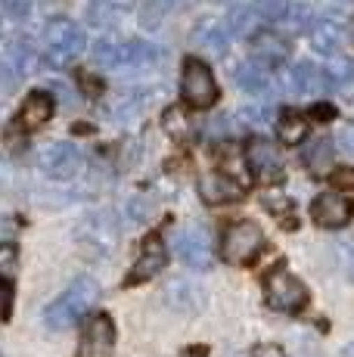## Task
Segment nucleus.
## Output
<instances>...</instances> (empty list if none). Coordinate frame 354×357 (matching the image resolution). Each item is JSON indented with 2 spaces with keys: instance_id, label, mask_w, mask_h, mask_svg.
Here are the masks:
<instances>
[{
  "instance_id": "obj_8",
  "label": "nucleus",
  "mask_w": 354,
  "mask_h": 357,
  "mask_svg": "<svg viewBox=\"0 0 354 357\" xmlns=\"http://www.w3.org/2000/svg\"><path fill=\"white\" fill-rule=\"evenodd\" d=\"M174 252L193 271H208L215 264V243L206 227H187L174 236Z\"/></svg>"
},
{
  "instance_id": "obj_23",
  "label": "nucleus",
  "mask_w": 354,
  "mask_h": 357,
  "mask_svg": "<svg viewBox=\"0 0 354 357\" xmlns=\"http://www.w3.org/2000/svg\"><path fill=\"white\" fill-rule=\"evenodd\" d=\"M193 40L206 53H215V56H224V50H227V31H224V25L212 22V19H206L202 25H196Z\"/></svg>"
},
{
  "instance_id": "obj_22",
  "label": "nucleus",
  "mask_w": 354,
  "mask_h": 357,
  "mask_svg": "<svg viewBox=\"0 0 354 357\" xmlns=\"http://www.w3.org/2000/svg\"><path fill=\"white\" fill-rule=\"evenodd\" d=\"M162 128H165V134L174 137L177 143H190L193 140V134H196L193 119H190L180 106H168L165 109V115H162Z\"/></svg>"
},
{
  "instance_id": "obj_4",
  "label": "nucleus",
  "mask_w": 354,
  "mask_h": 357,
  "mask_svg": "<svg viewBox=\"0 0 354 357\" xmlns=\"http://www.w3.org/2000/svg\"><path fill=\"white\" fill-rule=\"evenodd\" d=\"M264 298H268V305L274 307V311L298 314L308 305V286H305L295 273L286 271L283 264H277L274 271L264 277Z\"/></svg>"
},
{
  "instance_id": "obj_21",
  "label": "nucleus",
  "mask_w": 354,
  "mask_h": 357,
  "mask_svg": "<svg viewBox=\"0 0 354 357\" xmlns=\"http://www.w3.org/2000/svg\"><path fill=\"white\" fill-rule=\"evenodd\" d=\"M332 153H336V140H330V137H314V140L305 143L302 159L314 174H320V171L332 168Z\"/></svg>"
},
{
  "instance_id": "obj_10",
  "label": "nucleus",
  "mask_w": 354,
  "mask_h": 357,
  "mask_svg": "<svg viewBox=\"0 0 354 357\" xmlns=\"http://www.w3.org/2000/svg\"><path fill=\"white\" fill-rule=\"evenodd\" d=\"M280 81L289 93H330L336 91L326 68H317L311 63H295L289 68H280Z\"/></svg>"
},
{
  "instance_id": "obj_35",
  "label": "nucleus",
  "mask_w": 354,
  "mask_h": 357,
  "mask_svg": "<svg viewBox=\"0 0 354 357\" xmlns=\"http://www.w3.org/2000/svg\"><path fill=\"white\" fill-rule=\"evenodd\" d=\"M311 115H314L317 121H332L336 119V106H332V102H314V106H311Z\"/></svg>"
},
{
  "instance_id": "obj_9",
  "label": "nucleus",
  "mask_w": 354,
  "mask_h": 357,
  "mask_svg": "<svg viewBox=\"0 0 354 357\" xmlns=\"http://www.w3.org/2000/svg\"><path fill=\"white\" fill-rule=\"evenodd\" d=\"M81 165H84V159H81L78 146L75 143H47L44 149L38 153V168L44 171L47 177H53V181H72L75 174L81 171Z\"/></svg>"
},
{
  "instance_id": "obj_16",
  "label": "nucleus",
  "mask_w": 354,
  "mask_h": 357,
  "mask_svg": "<svg viewBox=\"0 0 354 357\" xmlns=\"http://www.w3.org/2000/svg\"><path fill=\"white\" fill-rule=\"evenodd\" d=\"M78 243L84 245L91 255H109L115 249V227L109 218H87L78 227Z\"/></svg>"
},
{
  "instance_id": "obj_12",
  "label": "nucleus",
  "mask_w": 354,
  "mask_h": 357,
  "mask_svg": "<svg viewBox=\"0 0 354 357\" xmlns=\"http://www.w3.org/2000/svg\"><path fill=\"white\" fill-rule=\"evenodd\" d=\"M311 218L326 230L348 227V221L354 218V202L342 193H320L311 202Z\"/></svg>"
},
{
  "instance_id": "obj_3",
  "label": "nucleus",
  "mask_w": 354,
  "mask_h": 357,
  "mask_svg": "<svg viewBox=\"0 0 354 357\" xmlns=\"http://www.w3.org/2000/svg\"><path fill=\"white\" fill-rule=\"evenodd\" d=\"M268 239L255 221H233L221 236V258L233 267H246L264 252Z\"/></svg>"
},
{
  "instance_id": "obj_33",
  "label": "nucleus",
  "mask_w": 354,
  "mask_h": 357,
  "mask_svg": "<svg viewBox=\"0 0 354 357\" xmlns=\"http://www.w3.org/2000/svg\"><path fill=\"white\" fill-rule=\"evenodd\" d=\"M336 143H339V149H345L348 155H354V121H348V125L339 128Z\"/></svg>"
},
{
  "instance_id": "obj_19",
  "label": "nucleus",
  "mask_w": 354,
  "mask_h": 357,
  "mask_svg": "<svg viewBox=\"0 0 354 357\" xmlns=\"http://www.w3.org/2000/svg\"><path fill=\"white\" fill-rule=\"evenodd\" d=\"M270 78H274V68L258 63V59H252V63L236 68V84H240V91H246V93H261L264 87L270 84Z\"/></svg>"
},
{
  "instance_id": "obj_15",
  "label": "nucleus",
  "mask_w": 354,
  "mask_h": 357,
  "mask_svg": "<svg viewBox=\"0 0 354 357\" xmlns=\"http://www.w3.org/2000/svg\"><path fill=\"white\" fill-rule=\"evenodd\" d=\"M199 196L206 205H230L243 199V183H236L224 171H208L199 177Z\"/></svg>"
},
{
  "instance_id": "obj_37",
  "label": "nucleus",
  "mask_w": 354,
  "mask_h": 357,
  "mask_svg": "<svg viewBox=\"0 0 354 357\" xmlns=\"http://www.w3.org/2000/svg\"><path fill=\"white\" fill-rule=\"evenodd\" d=\"M13 317V283H3V320Z\"/></svg>"
},
{
  "instance_id": "obj_34",
  "label": "nucleus",
  "mask_w": 354,
  "mask_h": 357,
  "mask_svg": "<svg viewBox=\"0 0 354 357\" xmlns=\"http://www.w3.org/2000/svg\"><path fill=\"white\" fill-rule=\"evenodd\" d=\"M330 181L336 183V187H345L351 190L354 187V168L348 165V168H339V171H330Z\"/></svg>"
},
{
  "instance_id": "obj_2",
  "label": "nucleus",
  "mask_w": 354,
  "mask_h": 357,
  "mask_svg": "<svg viewBox=\"0 0 354 357\" xmlns=\"http://www.w3.org/2000/svg\"><path fill=\"white\" fill-rule=\"evenodd\" d=\"M87 50V34L75 19L53 16L44 25V56L50 66L66 68Z\"/></svg>"
},
{
  "instance_id": "obj_13",
  "label": "nucleus",
  "mask_w": 354,
  "mask_h": 357,
  "mask_svg": "<svg viewBox=\"0 0 354 357\" xmlns=\"http://www.w3.org/2000/svg\"><path fill=\"white\" fill-rule=\"evenodd\" d=\"M308 38H311V47L323 56H339L345 50V22L339 16H317L311 19V29H308Z\"/></svg>"
},
{
  "instance_id": "obj_28",
  "label": "nucleus",
  "mask_w": 354,
  "mask_h": 357,
  "mask_svg": "<svg viewBox=\"0 0 354 357\" xmlns=\"http://www.w3.org/2000/svg\"><path fill=\"white\" fill-rule=\"evenodd\" d=\"M326 72H330V81L336 91H345V87L354 84V63H339V66L326 68Z\"/></svg>"
},
{
  "instance_id": "obj_38",
  "label": "nucleus",
  "mask_w": 354,
  "mask_h": 357,
  "mask_svg": "<svg viewBox=\"0 0 354 357\" xmlns=\"http://www.w3.org/2000/svg\"><path fill=\"white\" fill-rule=\"evenodd\" d=\"M345 357H354V345L348 348V351H345Z\"/></svg>"
},
{
  "instance_id": "obj_11",
  "label": "nucleus",
  "mask_w": 354,
  "mask_h": 357,
  "mask_svg": "<svg viewBox=\"0 0 354 357\" xmlns=\"http://www.w3.org/2000/svg\"><path fill=\"white\" fill-rule=\"evenodd\" d=\"M115 348V324L109 314H97L87 320L84 333H81L78 357H112Z\"/></svg>"
},
{
  "instance_id": "obj_17",
  "label": "nucleus",
  "mask_w": 354,
  "mask_h": 357,
  "mask_svg": "<svg viewBox=\"0 0 354 357\" xmlns=\"http://www.w3.org/2000/svg\"><path fill=\"white\" fill-rule=\"evenodd\" d=\"M53 119V97L44 91H31L19 106V128L22 130H40Z\"/></svg>"
},
{
  "instance_id": "obj_14",
  "label": "nucleus",
  "mask_w": 354,
  "mask_h": 357,
  "mask_svg": "<svg viewBox=\"0 0 354 357\" xmlns=\"http://www.w3.org/2000/svg\"><path fill=\"white\" fill-rule=\"evenodd\" d=\"M168 264V249L159 236H149L140 249V258L134 261L131 273L125 277V286H140L146 280H153L155 273H162V267Z\"/></svg>"
},
{
  "instance_id": "obj_30",
  "label": "nucleus",
  "mask_w": 354,
  "mask_h": 357,
  "mask_svg": "<svg viewBox=\"0 0 354 357\" xmlns=\"http://www.w3.org/2000/svg\"><path fill=\"white\" fill-rule=\"evenodd\" d=\"M240 119H243V125H249V128H255V130L274 125V121H268V109H261V106H249V109H243Z\"/></svg>"
},
{
  "instance_id": "obj_32",
  "label": "nucleus",
  "mask_w": 354,
  "mask_h": 357,
  "mask_svg": "<svg viewBox=\"0 0 354 357\" xmlns=\"http://www.w3.org/2000/svg\"><path fill=\"white\" fill-rule=\"evenodd\" d=\"M93 6H100V10L109 13V16H121V13L134 10V6H137V0H97Z\"/></svg>"
},
{
  "instance_id": "obj_6",
  "label": "nucleus",
  "mask_w": 354,
  "mask_h": 357,
  "mask_svg": "<svg viewBox=\"0 0 354 357\" xmlns=\"http://www.w3.org/2000/svg\"><path fill=\"white\" fill-rule=\"evenodd\" d=\"M246 168H249L252 181H258V183L283 181L286 162H283L280 146H277L274 140H268V137H255L246 146Z\"/></svg>"
},
{
  "instance_id": "obj_31",
  "label": "nucleus",
  "mask_w": 354,
  "mask_h": 357,
  "mask_svg": "<svg viewBox=\"0 0 354 357\" xmlns=\"http://www.w3.org/2000/svg\"><path fill=\"white\" fill-rule=\"evenodd\" d=\"M0 271H3V283H13V273H16V245L13 243L0 249Z\"/></svg>"
},
{
  "instance_id": "obj_7",
  "label": "nucleus",
  "mask_w": 354,
  "mask_h": 357,
  "mask_svg": "<svg viewBox=\"0 0 354 357\" xmlns=\"http://www.w3.org/2000/svg\"><path fill=\"white\" fill-rule=\"evenodd\" d=\"M93 59L100 68H121V66H140L153 59V47L140 44V40H112L100 38L93 47Z\"/></svg>"
},
{
  "instance_id": "obj_24",
  "label": "nucleus",
  "mask_w": 354,
  "mask_h": 357,
  "mask_svg": "<svg viewBox=\"0 0 354 357\" xmlns=\"http://www.w3.org/2000/svg\"><path fill=\"white\" fill-rule=\"evenodd\" d=\"M31 66H35V47H31L29 38H16L6 44V72L16 68L19 75H29Z\"/></svg>"
},
{
  "instance_id": "obj_29",
  "label": "nucleus",
  "mask_w": 354,
  "mask_h": 357,
  "mask_svg": "<svg viewBox=\"0 0 354 357\" xmlns=\"http://www.w3.org/2000/svg\"><path fill=\"white\" fill-rule=\"evenodd\" d=\"M336 255H339V264H342L345 277L354 280V236L342 239V243L336 245Z\"/></svg>"
},
{
  "instance_id": "obj_36",
  "label": "nucleus",
  "mask_w": 354,
  "mask_h": 357,
  "mask_svg": "<svg viewBox=\"0 0 354 357\" xmlns=\"http://www.w3.org/2000/svg\"><path fill=\"white\" fill-rule=\"evenodd\" d=\"M249 357H286V354H283V348H277V345H258V348H252Z\"/></svg>"
},
{
  "instance_id": "obj_5",
  "label": "nucleus",
  "mask_w": 354,
  "mask_h": 357,
  "mask_svg": "<svg viewBox=\"0 0 354 357\" xmlns=\"http://www.w3.org/2000/svg\"><path fill=\"white\" fill-rule=\"evenodd\" d=\"M217 81L215 72L208 68V63H202L199 56H187L183 59V72H180V97L187 106L193 109H212L217 102Z\"/></svg>"
},
{
  "instance_id": "obj_26",
  "label": "nucleus",
  "mask_w": 354,
  "mask_h": 357,
  "mask_svg": "<svg viewBox=\"0 0 354 357\" xmlns=\"http://www.w3.org/2000/svg\"><path fill=\"white\" fill-rule=\"evenodd\" d=\"M252 3H255L258 16L268 25H283V19L292 10V0H252Z\"/></svg>"
},
{
  "instance_id": "obj_20",
  "label": "nucleus",
  "mask_w": 354,
  "mask_h": 357,
  "mask_svg": "<svg viewBox=\"0 0 354 357\" xmlns=\"http://www.w3.org/2000/svg\"><path fill=\"white\" fill-rule=\"evenodd\" d=\"M274 130H277V140L280 143L295 146V143H302L305 134H308V119H305L302 112H295V109H283Z\"/></svg>"
},
{
  "instance_id": "obj_18",
  "label": "nucleus",
  "mask_w": 354,
  "mask_h": 357,
  "mask_svg": "<svg viewBox=\"0 0 354 357\" xmlns=\"http://www.w3.org/2000/svg\"><path fill=\"white\" fill-rule=\"evenodd\" d=\"M264 25V19L258 16L255 3H243L233 6L227 16V31L230 34H240V38H258V29Z\"/></svg>"
},
{
  "instance_id": "obj_27",
  "label": "nucleus",
  "mask_w": 354,
  "mask_h": 357,
  "mask_svg": "<svg viewBox=\"0 0 354 357\" xmlns=\"http://www.w3.org/2000/svg\"><path fill=\"white\" fill-rule=\"evenodd\" d=\"M0 6H3V16L10 22H22V19H29L35 0H0Z\"/></svg>"
},
{
  "instance_id": "obj_1",
  "label": "nucleus",
  "mask_w": 354,
  "mask_h": 357,
  "mask_svg": "<svg viewBox=\"0 0 354 357\" xmlns=\"http://www.w3.org/2000/svg\"><path fill=\"white\" fill-rule=\"evenodd\" d=\"M97 298H100L97 280L78 277V280H75V283L69 286V289H66V292L59 295V298L44 311V324L50 326V329H69V326L78 324V320L84 317V314L91 311L93 305H97Z\"/></svg>"
},
{
  "instance_id": "obj_25",
  "label": "nucleus",
  "mask_w": 354,
  "mask_h": 357,
  "mask_svg": "<svg viewBox=\"0 0 354 357\" xmlns=\"http://www.w3.org/2000/svg\"><path fill=\"white\" fill-rule=\"evenodd\" d=\"M261 202H264V208L274 211V218H280V224L286 230L295 227V221H292V218H295V205H292V199H286L283 193H274V196L264 193Z\"/></svg>"
}]
</instances>
